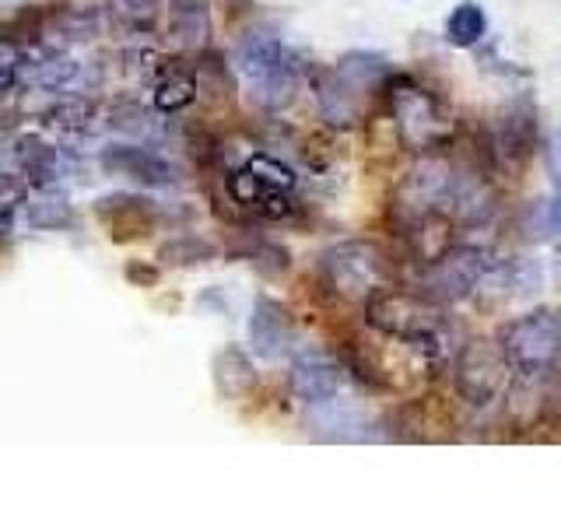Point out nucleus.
<instances>
[{"instance_id": "obj_5", "label": "nucleus", "mask_w": 561, "mask_h": 526, "mask_svg": "<svg viewBox=\"0 0 561 526\" xmlns=\"http://www.w3.org/2000/svg\"><path fill=\"white\" fill-rule=\"evenodd\" d=\"M368 323L414 347L438 344V312L425 295L382 288L379 295L368 298Z\"/></svg>"}, {"instance_id": "obj_23", "label": "nucleus", "mask_w": 561, "mask_h": 526, "mask_svg": "<svg viewBox=\"0 0 561 526\" xmlns=\"http://www.w3.org/2000/svg\"><path fill=\"white\" fill-rule=\"evenodd\" d=\"M151 4H158V0H123V8H130V11H148Z\"/></svg>"}, {"instance_id": "obj_4", "label": "nucleus", "mask_w": 561, "mask_h": 526, "mask_svg": "<svg viewBox=\"0 0 561 526\" xmlns=\"http://www.w3.org/2000/svg\"><path fill=\"white\" fill-rule=\"evenodd\" d=\"M491 271V260L478 245H446L435 256H428V267L421 274V295L435 306L463 302L484 285Z\"/></svg>"}, {"instance_id": "obj_8", "label": "nucleus", "mask_w": 561, "mask_h": 526, "mask_svg": "<svg viewBox=\"0 0 561 526\" xmlns=\"http://www.w3.org/2000/svg\"><path fill=\"white\" fill-rule=\"evenodd\" d=\"M102 165L113 175H123V180H134L140 186H172L180 183V169H175L169 158H162L151 148L140 145H113L102 151Z\"/></svg>"}, {"instance_id": "obj_22", "label": "nucleus", "mask_w": 561, "mask_h": 526, "mask_svg": "<svg viewBox=\"0 0 561 526\" xmlns=\"http://www.w3.org/2000/svg\"><path fill=\"white\" fill-rule=\"evenodd\" d=\"M548 172H551L554 190H558V197H561V130L551 137V145H548Z\"/></svg>"}, {"instance_id": "obj_14", "label": "nucleus", "mask_w": 561, "mask_h": 526, "mask_svg": "<svg viewBox=\"0 0 561 526\" xmlns=\"http://www.w3.org/2000/svg\"><path fill=\"white\" fill-rule=\"evenodd\" d=\"M337 75L355 88L362 99H368L390 81V64L376 57V53H347V57L337 64Z\"/></svg>"}, {"instance_id": "obj_15", "label": "nucleus", "mask_w": 561, "mask_h": 526, "mask_svg": "<svg viewBox=\"0 0 561 526\" xmlns=\"http://www.w3.org/2000/svg\"><path fill=\"white\" fill-rule=\"evenodd\" d=\"M18 218H22L28 228H67L75 221L64 190H35L32 197H25L22 215Z\"/></svg>"}, {"instance_id": "obj_9", "label": "nucleus", "mask_w": 561, "mask_h": 526, "mask_svg": "<svg viewBox=\"0 0 561 526\" xmlns=\"http://www.w3.org/2000/svg\"><path fill=\"white\" fill-rule=\"evenodd\" d=\"M291 390L309 408H327L341 393V365L323 351H302L291 362Z\"/></svg>"}, {"instance_id": "obj_18", "label": "nucleus", "mask_w": 561, "mask_h": 526, "mask_svg": "<svg viewBox=\"0 0 561 526\" xmlns=\"http://www.w3.org/2000/svg\"><path fill=\"white\" fill-rule=\"evenodd\" d=\"M215 376H218V390L225 397H239V393H245L256 382L253 365L245 362V355H242V351H236V347H228V351H221V355H218Z\"/></svg>"}, {"instance_id": "obj_1", "label": "nucleus", "mask_w": 561, "mask_h": 526, "mask_svg": "<svg viewBox=\"0 0 561 526\" xmlns=\"http://www.w3.org/2000/svg\"><path fill=\"white\" fill-rule=\"evenodd\" d=\"M236 70L245 92L263 110H280L288 105L298 84V70L288 46L274 32H250L236 46Z\"/></svg>"}, {"instance_id": "obj_11", "label": "nucleus", "mask_w": 561, "mask_h": 526, "mask_svg": "<svg viewBox=\"0 0 561 526\" xmlns=\"http://www.w3.org/2000/svg\"><path fill=\"white\" fill-rule=\"evenodd\" d=\"M312 84H316V105H320V116L327 123H333V127H355L362 119L368 99H362L355 88L337 75V67L320 70Z\"/></svg>"}, {"instance_id": "obj_20", "label": "nucleus", "mask_w": 561, "mask_h": 526, "mask_svg": "<svg viewBox=\"0 0 561 526\" xmlns=\"http://www.w3.org/2000/svg\"><path fill=\"white\" fill-rule=\"evenodd\" d=\"M25 186L18 175L11 172H0V225H11L18 215H22V204H25Z\"/></svg>"}, {"instance_id": "obj_19", "label": "nucleus", "mask_w": 561, "mask_h": 526, "mask_svg": "<svg viewBox=\"0 0 561 526\" xmlns=\"http://www.w3.org/2000/svg\"><path fill=\"white\" fill-rule=\"evenodd\" d=\"M210 256H215V245L197 239V236H183V239H172L162 245V260L165 263H207Z\"/></svg>"}, {"instance_id": "obj_16", "label": "nucleus", "mask_w": 561, "mask_h": 526, "mask_svg": "<svg viewBox=\"0 0 561 526\" xmlns=\"http://www.w3.org/2000/svg\"><path fill=\"white\" fill-rule=\"evenodd\" d=\"M484 32H488V18H484V11L478 4H473V0H463V4H456L453 14L446 18V39L456 49L478 46L484 39Z\"/></svg>"}, {"instance_id": "obj_6", "label": "nucleus", "mask_w": 561, "mask_h": 526, "mask_svg": "<svg viewBox=\"0 0 561 526\" xmlns=\"http://www.w3.org/2000/svg\"><path fill=\"white\" fill-rule=\"evenodd\" d=\"M390 102H393L400 137L408 140L414 151H432L449 137V119L443 113V105H438L435 95H428L425 88L414 84L411 78L393 81Z\"/></svg>"}, {"instance_id": "obj_21", "label": "nucleus", "mask_w": 561, "mask_h": 526, "mask_svg": "<svg viewBox=\"0 0 561 526\" xmlns=\"http://www.w3.org/2000/svg\"><path fill=\"white\" fill-rule=\"evenodd\" d=\"M18 81H22V53L0 39V102L14 92Z\"/></svg>"}, {"instance_id": "obj_2", "label": "nucleus", "mask_w": 561, "mask_h": 526, "mask_svg": "<svg viewBox=\"0 0 561 526\" xmlns=\"http://www.w3.org/2000/svg\"><path fill=\"white\" fill-rule=\"evenodd\" d=\"M499 347L513 373L523 379H543L561 368V312L540 309L502 327Z\"/></svg>"}, {"instance_id": "obj_13", "label": "nucleus", "mask_w": 561, "mask_h": 526, "mask_svg": "<svg viewBox=\"0 0 561 526\" xmlns=\"http://www.w3.org/2000/svg\"><path fill=\"white\" fill-rule=\"evenodd\" d=\"M197 99V75L186 67H172V64H162L158 67V78H154V110L158 113H180L186 105Z\"/></svg>"}, {"instance_id": "obj_7", "label": "nucleus", "mask_w": 561, "mask_h": 526, "mask_svg": "<svg viewBox=\"0 0 561 526\" xmlns=\"http://www.w3.org/2000/svg\"><path fill=\"white\" fill-rule=\"evenodd\" d=\"M505 373H513L502 355L499 344L491 341H470L460 351V362H456V390L467 403H491L499 397Z\"/></svg>"}, {"instance_id": "obj_10", "label": "nucleus", "mask_w": 561, "mask_h": 526, "mask_svg": "<svg viewBox=\"0 0 561 526\" xmlns=\"http://www.w3.org/2000/svg\"><path fill=\"white\" fill-rule=\"evenodd\" d=\"M291 338V323H288V312L285 306L277 302L271 295H256L253 302V316H250V347L253 355L263 362H274L285 355Z\"/></svg>"}, {"instance_id": "obj_12", "label": "nucleus", "mask_w": 561, "mask_h": 526, "mask_svg": "<svg viewBox=\"0 0 561 526\" xmlns=\"http://www.w3.org/2000/svg\"><path fill=\"white\" fill-rule=\"evenodd\" d=\"M537 148V123H534V105L530 102H519L513 105L502 123H499V151L508 158V162L523 165L526 158L534 155Z\"/></svg>"}, {"instance_id": "obj_3", "label": "nucleus", "mask_w": 561, "mask_h": 526, "mask_svg": "<svg viewBox=\"0 0 561 526\" xmlns=\"http://www.w3.org/2000/svg\"><path fill=\"white\" fill-rule=\"evenodd\" d=\"M323 281L344 298H373L390 281V260L376 242L347 239L323 253Z\"/></svg>"}, {"instance_id": "obj_17", "label": "nucleus", "mask_w": 561, "mask_h": 526, "mask_svg": "<svg viewBox=\"0 0 561 526\" xmlns=\"http://www.w3.org/2000/svg\"><path fill=\"white\" fill-rule=\"evenodd\" d=\"M172 32L183 46L207 43V0H172Z\"/></svg>"}]
</instances>
